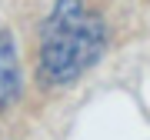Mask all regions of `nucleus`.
Masks as SVG:
<instances>
[{
  "label": "nucleus",
  "instance_id": "f03ea898",
  "mask_svg": "<svg viewBox=\"0 0 150 140\" xmlns=\"http://www.w3.org/2000/svg\"><path fill=\"white\" fill-rule=\"evenodd\" d=\"M20 97V64H17V47L7 30H0V110H7Z\"/></svg>",
  "mask_w": 150,
  "mask_h": 140
},
{
  "label": "nucleus",
  "instance_id": "f257e3e1",
  "mask_svg": "<svg viewBox=\"0 0 150 140\" xmlns=\"http://www.w3.org/2000/svg\"><path fill=\"white\" fill-rule=\"evenodd\" d=\"M107 27L83 0H57L40 30V77L43 83H70L90 70L103 54Z\"/></svg>",
  "mask_w": 150,
  "mask_h": 140
}]
</instances>
